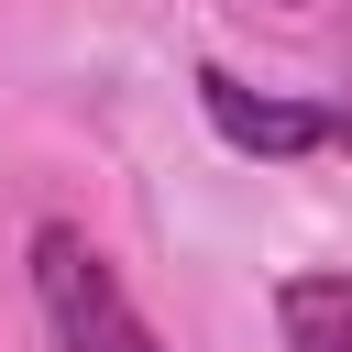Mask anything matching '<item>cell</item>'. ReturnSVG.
<instances>
[{
  "label": "cell",
  "mask_w": 352,
  "mask_h": 352,
  "mask_svg": "<svg viewBox=\"0 0 352 352\" xmlns=\"http://www.w3.org/2000/svg\"><path fill=\"white\" fill-rule=\"evenodd\" d=\"M33 297H44L55 352H165V341L143 330L132 286H121V275L99 264V242H88V231H66V220H44V231H33Z\"/></svg>",
  "instance_id": "1"
},
{
  "label": "cell",
  "mask_w": 352,
  "mask_h": 352,
  "mask_svg": "<svg viewBox=\"0 0 352 352\" xmlns=\"http://www.w3.org/2000/svg\"><path fill=\"white\" fill-rule=\"evenodd\" d=\"M198 110H209V132L220 143H242V154H319V143H341L352 154V110H297V99H253L242 77H198Z\"/></svg>",
  "instance_id": "2"
},
{
  "label": "cell",
  "mask_w": 352,
  "mask_h": 352,
  "mask_svg": "<svg viewBox=\"0 0 352 352\" xmlns=\"http://www.w3.org/2000/svg\"><path fill=\"white\" fill-rule=\"evenodd\" d=\"M275 319H286L297 352H352V275H286Z\"/></svg>",
  "instance_id": "3"
},
{
  "label": "cell",
  "mask_w": 352,
  "mask_h": 352,
  "mask_svg": "<svg viewBox=\"0 0 352 352\" xmlns=\"http://www.w3.org/2000/svg\"><path fill=\"white\" fill-rule=\"evenodd\" d=\"M286 11H297V0H286Z\"/></svg>",
  "instance_id": "4"
}]
</instances>
